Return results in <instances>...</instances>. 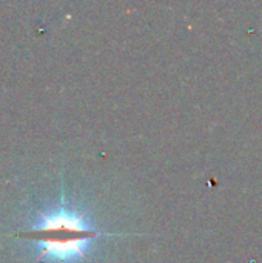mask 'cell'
I'll list each match as a JSON object with an SVG mask.
<instances>
[{
  "mask_svg": "<svg viewBox=\"0 0 262 263\" xmlns=\"http://www.w3.org/2000/svg\"><path fill=\"white\" fill-rule=\"evenodd\" d=\"M19 236L39 242L42 247L40 257L49 256L59 260H69L83 257L86 243L102 236V233L91 230L77 214L60 210L45 216L39 227Z\"/></svg>",
  "mask_w": 262,
  "mask_h": 263,
  "instance_id": "1",
  "label": "cell"
}]
</instances>
